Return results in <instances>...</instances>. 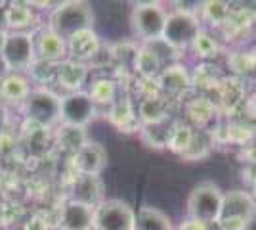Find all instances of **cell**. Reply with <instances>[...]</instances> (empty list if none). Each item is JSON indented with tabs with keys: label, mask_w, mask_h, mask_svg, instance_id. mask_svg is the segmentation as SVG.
I'll use <instances>...</instances> for the list:
<instances>
[{
	"label": "cell",
	"mask_w": 256,
	"mask_h": 230,
	"mask_svg": "<svg viewBox=\"0 0 256 230\" xmlns=\"http://www.w3.org/2000/svg\"><path fill=\"white\" fill-rule=\"evenodd\" d=\"M94 25V14L88 2H64L60 4L48 18V29L54 31L64 41H69L73 35L92 29Z\"/></svg>",
	"instance_id": "obj_1"
},
{
	"label": "cell",
	"mask_w": 256,
	"mask_h": 230,
	"mask_svg": "<svg viewBox=\"0 0 256 230\" xmlns=\"http://www.w3.org/2000/svg\"><path fill=\"white\" fill-rule=\"evenodd\" d=\"M256 219V199L245 190H230L222 197L216 224L220 230H246Z\"/></svg>",
	"instance_id": "obj_2"
},
{
	"label": "cell",
	"mask_w": 256,
	"mask_h": 230,
	"mask_svg": "<svg viewBox=\"0 0 256 230\" xmlns=\"http://www.w3.org/2000/svg\"><path fill=\"white\" fill-rule=\"evenodd\" d=\"M23 115L38 127H54L60 123L62 115V98L46 87L31 88L29 96L22 106Z\"/></svg>",
	"instance_id": "obj_3"
},
{
	"label": "cell",
	"mask_w": 256,
	"mask_h": 230,
	"mask_svg": "<svg viewBox=\"0 0 256 230\" xmlns=\"http://www.w3.org/2000/svg\"><path fill=\"white\" fill-rule=\"evenodd\" d=\"M201 31V20L193 12L174 10L166 16L160 41L168 44L172 50H184L192 48L193 41L199 37Z\"/></svg>",
	"instance_id": "obj_4"
},
{
	"label": "cell",
	"mask_w": 256,
	"mask_h": 230,
	"mask_svg": "<svg viewBox=\"0 0 256 230\" xmlns=\"http://www.w3.org/2000/svg\"><path fill=\"white\" fill-rule=\"evenodd\" d=\"M222 197H224V192L218 188V184H214L210 180L197 184L190 192L188 201H186L188 217L203 220L206 224L216 222L220 215V207H222Z\"/></svg>",
	"instance_id": "obj_5"
},
{
	"label": "cell",
	"mask_w": 256,
	"mask_h": 230,
	"mask_svg": "<svg viewBox=\"0 0 256 230\" xmlns=\"http://www.w3.org/2000/svg\"><path fill=\"white\" fill-rule=\"evenodd\" d=\"M166 10L157 4V2H144V4H136L132 16H130V23L134 35L146 41V43H155L162 37L164 31V22H166Z\"/></svg>",
	"instance_id": "obj_6"
},
{
	"label": "cell",
	"mask_w": 256,
	"mask_h": 230,
	"mask_svg": "<svg viewBox=\"0 0 256 230\" xmlns=\"http://www.w3.org/2000/svg\"><path fill=\"white\" fill-rule=\"evenodd\" d=\"M136 211L122 199H104L94 207L92 230H134Z\"/></svg>",
	"instance_id": "obj_7"
},
{
	"label": "cell",
	"mask_w": 256,
	"mask_h": 230,
	"mask_svg": "<svg viewBox=\"0 0 256 230\" xmlns=\"http://www.w3.org/2000/svg\"><path fill=\"white\" fill-rule=\"evenodd\" d=\"M2 56L8 64L12 73H25L29 71L32 62L36 60L34 54V39L32 33H8Z\"/></svg>",
	"instance_id": "obj_8"
},
{
	"label": "cell",
	"mask_w": 256,
	"mask_h": 230,
	"mask_svg": "<svg viewBox=\"0 0 256 230\" xmlns=\"http://www.w3.org/2000/svg\"><path fill=\"white\" fill-rule=\"evenodd\" d=\"M94 115H96V104L84 90L65 94L62 98V115H60L62 125L84 129L86 125L94 119Z\"/></svg>",
	"instance_id": "obj_9"
},
{
	"label": "cell",
	"mask_w": 256,
	"mask_h": 230,
	"mask_svg": "<svg viewBox=\"0 0 256 230\" xmlns=\"http://www.w3.org/2000/svg\"><path fill=\"white\" fill-rule=\"evenodd\" d=\"M32 39H34L36 60L50 62V64H56V66L62 64L64 60H67V41H64L62 37H58L48 27L32 33Z\"/></svg>",
	"instance_id": "obj_10"
},
{
	"label": "cell",
	"mask_w": 256,
	"mask_h": 230,
	"mask_svg": "<svg viewBox=\"0 0 256 230\" xmlns=\"http://www.w3.org/2000/svg\"><path fill=\"white\" fill-rule=\"evenodd\" d=\"M107 165V152L100 142H88L73 153V167L78 175H92L100 176V173L106 169Z\"/></svg>",
	"instance_id": "obj_11"
},
{
	"label": "cell",
	"mask_w": 256,
	"mask_h": 230,
	"mask_svg": "<svg viewBox=\"0 0 256 230\" xmlns=\"http://www.w3.org/2000/svg\"><path fill=\"white\" fill-rule=\"evenodd\" d=\"M31 92V79L25 73H8L0 81V104L4 108H22Z\"/></svg>",
	"instance_id": "obj_12"
},
{
	"label": "cell",
	"mask_w": 256,
	"mask_h": 230,
	"mask_svg": "<svg viewBox=\"0 0 256 230\" xmlns=\"http://www.w3.org/2000/svg\"><path fill=\"white\" fill-rule=\"evenodd\" d=\"M94 209L67 199L60 211L58 230H92Z\"/></svg>",
	"instance_id": "obj_13"
},
{
	"label": "cell",
	"mask_w": 256,
	"mask_h": 230,
	"mask_svg": "<svg viewBox=\"0 0 256 230\" xmlns=\"http://www.w3.org/2000/svg\"><path fill=\"white\" fill-rule=\"evenodd\" d=\"M71 201L82 203L88 207H98L104 201V184L100 176L92 175H78L71 188Z\"/></svg>",
	"instance_id": "obj_14"
},
{
	"label": "cell",
	"mask_w": 256,
	"mask_h": 230,
	"mask_svg": "<svg viewBox=\"0 0 256 230\" xmlns=\"http://www.w3.org/2000/svg\"><path fill=\"white\" fill-rule=\"evenodd\" d=\"M100 37L94 33V29L80 31L67 41V60L84 64L100 52Z\"/></svg>",
	"instance_id": "obj_15"
},
{
	"label": "cell",
	"mask_w": 256,
	"mask_h": 230,
	"mask_svg": "<svg viewBox=\"0 0 256 230\" xmlns=\"http://www.w3.org/2000/svg\"><path fill=\"white\" fill-rule=\"evenodd\" d=\"M86 77H88V69L84 64H78L73 60H64L56 67V83L64 90H67V94L78 92L86 83Z\"/></svg>",
	"instance_id": "obj_16"
},
{
	"label": "cell",
	"mask_w": 256,
	"mask_h": 230,
	"mask_svg": "<svg viewBox=\"0 0 256 230\" xmlns=\"http://www.w3.org/2000/svg\"><path fill=\"white\" fill-rule=\"evenodd\" d=\"M134 230H174V226H172V220L166 213H162L157 207L144 205L136 213Z\"/></svg>",
	"instance_id": "obj_17"
},
{
	"label": "cell",
	"mask_w": 256,
	"mask_h": 230,
	"mask_svg": "<svg viewBox=\"0 0 256 230\" xmlns=\"http://www.w3.org/2000/svg\"><path fill=\"white\" fill-rule=\"evenodd\" d=\"M34 25V12L29 2H8V27L10 33H29Z\"/></svg>",
	"instance_id": "obj_18"
},
{
	"label": "cell",
	"mask_w": 256,
	"mask_h": 230,
	"mask_svg": "<svg viewBox=\"0 0 256 230\" xmlns=\"http://www.w3.org/2000/svg\"><path fill=\"white\" fill-rule=\"evenodd\" d=\"M136 71H140L144 77H155L160 73L162 69V62L157 56V52L151 48L150 44L138 48V54H136V62H134Z\"/></svg>",
	"instance_id": "obj_19"
},
{
	"label": "cell",
	"mask_w": 256,
	"mask_h": 230,
	"mask_svg": "<svg viewBox=\"0 0 256 230\" xmlns=\"http://www.w3.org/2000/svg\"><path fill=\"white\" fill-rule=\"evenodd\" d=\"M88 142L84 129L80 127H71V125H62L58 131V146L65 152L76 153L84 144Z\"/></svg>",
	"instance_id": "obj_20"
},
{
	"label": "cell",
	"mask_w": 256,
	"mask_h": 230,
	"mask_svg": "<svg viewBox=\"0 0 256 230\" xmlns=\"http://www.w3.org/2000/svg\"><path fill=\"white\" fill-rule=\"evenodd\" d=\"M160 88H164L168 94H178L190 85V77L186 73V67L170 66L164 71H160Z\"/></svg>",
	"instance_id": "obj_21"
},
{
	"label": "cell",
	"mask_w": 256,
	"mask_h": 230,
	"mask_svg": "<svg viewBox=\"0 0 256 230\" xmlns=\"http://www.w3.org/2000/svg\"><path fill=\"white\" fill-rule=\"evenodd\" d=\"M88 96L92 98L94 104H113L115 102V96H117V83L113 79H107V77H102V79H96L90 87V92Z\"/></svg>",
	"instance_id": "obj_22"
},
{
	"label": "cell",
	"mask_w": 256,
	"mask_h": 230,
	"mask_svg": "<svg viewBox=\"0 0 256 230\" xmlns=\"http://www.w3.org/2000/svg\"><path fill=\"white\" fill-rule=\"evenodd\" d=\"M56 64H50V62H42V60H34L32 66L29 67V73H31V79L40 83V85H46L48 81L56 79Z\"/></svg>",
	"instance_id": "obj_23"
},
{
	"label": "cell",
	"mask_w": 256,
	"mask_h": 230,
	"mask_svg": "<svg viewBox=\"0 0 256 230\" xmlns=\"http://www.w3.org/2000/svg\"><path fill=\"white\" fill-rule=\"evenodd\" d=\"M192 48L199 58H212V56H216V52H218V44H216V41H214L210 35L204 33V31H201L199 37L193 41Z\"/></svg>",
	"instance_id": "obj_24"
},
{
	"label": "cell",
	"mask_w": 256,
	"mask_h": 230,
	"mask_svg": "<svg viewBox=\"0 0 256 230\" xmlns=\"http://www.w3.org/2000/svg\"><path fill=\"white\" fill-rule=\"evenodd\" d=\"M201 12H203V16L206 20L218 23V22H224L226 18H228L230 8H228L226 2H204Z\"/></svg>",
	"instance_id": "obj_25"
},
{
	"label": "cell",
	"mask_w": 256,
	"mask_h": 230,
	"mask_svg": "<svg viewBox=\"0 0 256 230\" xmlns=\"http://www.w3.org/2000/svg\"><path fill=\"white\" fill-rule=\"evenodd\" d=\"M176 230H210V228H208V224L203 222V220L190 219V217H188L184 222H180V226H178Z\"/></svg>",
	"instance_id": "obj_26"
},
{
	"label": "cell",
	"mask_w": 256,
	"mask_h": 230,
	"mask_svg": "<svg viewBox=\"0 0 256 230\" xmlns=\"http://www.w3.org/2000/svg\"><path fill=\"white\" fill-rule=\"evenodd\" d=\"M0 31L10 33V27H8V2H0Z\"/></svg>",
	"instance_id": "obj_27"
},
{
	"label": "cell",
	"mask_w": 256,
	"mask_h": 230,
	"mask_svg": "<svg viewBox=\"0 0 256 230\" xmlns=\"http://www.w3.org/2000/svg\"><path fill=\"white\" fill-rule=\"evenodd\" d=\"M10 73V69H8V64H6V60H4V56L0 54V81L4 79V77Z\"/></svg>",
	"instance_id": "obj_28"
},
{
	"label": "cell",
	"mask_w": 256,
	"mask_h": 230,
	"mask_svg": "<svg viewBox=\"0 0 256 230\" xmlns=\"http://www.w3.org/2000/svg\"><path fill=\"white\" fill-rule=\"evenodd\" d=\"M6 119H8V111L6 108L0 104V132L4 131V125H6Z\"/></svg>",
	"instance_id": "obj_29"
},
{
	"label": "cell",
	"mask_w": 256,
	"mask_h": 230,
	"mask_svg": "<svg viewBox=\"0 0 256 230\" xmlns=\"http://www.w3.org/2000/svg\"><path fill=\"white\" fill-rule=\"evenodd\" d=\"M6 39H8V33L0 31V54H2V50H4V44H6Z\"/></svg>",
	"instance_id": "obj_30"
},
{
	"label": "cell",
	"mask_w": 256,
	"mask_h": 230,
	"mask_svg": "<svg viewBox=\"0 0 256 230\" xmlns=\"http://www.w3.org/2000/svg\"><path fill=\"white\" fill-rule=\"evenodd\" d=\"M254 194H256V182H254Z\"/></svg>",
	"instance_id": "obj_31"
}]
</instances>
